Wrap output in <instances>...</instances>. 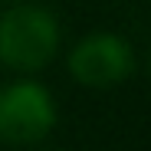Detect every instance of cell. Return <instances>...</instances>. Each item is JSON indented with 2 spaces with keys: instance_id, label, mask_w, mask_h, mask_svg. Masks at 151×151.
Returning a JSON list of instances; mask_svg holds the SVG:
<instances>
[{
  "instance_id": "6da1fadb",
  "label": "cell",
  "mask_w": 151,
  "mask_h": 151,
  "mask_svg": "<svg viewBox=\"0 0 151 151\" xmlns=\"http://www.w3.org/2000/svg\"><path fill=\"white\" fill-rule=\"evenodd\" d=\"M59 49V23L43 7H17L0 17V63L17 72L43 69Z\"/></svg>"
},
{
  "instance_id": "7a4b0ae2",
  "label": "cell",
  "mask_w": 151,
  "mask_h": 151,
  "mask_svg": "<svg viewBox=\"0 0 151 151\" xmlns=\"http://www.w3.org/2000/svg\"><path fill=\"white\" fill-rule=\"evenodd\" d=\"M56 125V105L40 82H13L0 89V141L33 145Z\"/></svg>"
},
{
  "instance_id": "3957f363",
  "label": "cell",
  "mask_w": 151,
  "mask_h": 151,
  "mask_svg": "<svg viewBox=\"0 0 151 151\" xmlns=\"http://www.w3.org/2000/svg\"><path fill=\"white\" fill-rule=\"evenodd\" d=\"M132 46L115 33H92L69 53V72L82 86H115L132 72Z\"/></svg>"
}]
</instances>
